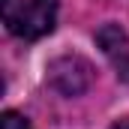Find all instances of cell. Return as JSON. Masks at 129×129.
Segmentation results:
<instances>
[{
    "instance_id": "obj_5",
    "label": "cell",
    "mask_w": 129,
    "mask_h": 129,
    "mask_svg": "<svg viewBox=\"0 0 129 129\" xmlns=\"http://www.w3.org/2000/svg\"><path fill=\"white\" fill-rule=\"evenodd\" d=\"M108 129H129V117H123V120H117V123H111Z\"/></svg>"
},
{
    "instance_id": "obj_2",
    "label": "cell",
    "mask_w": 129,
    "mask_h": 129,
    "mask_svg": "<svg viewBox=\"0 0 129 129\" xmlns=\"http://www.w3.org/2000/svg\"><path fill=\"white\" fill-rule=\"evenodd\" d=\"M48 81L51 87H57L63 96H78L90 87L93 81V69L84 57H60L48 66Z\"/></svg>"
},
{
    "instance_id": "obj_3",
    "label": "cell",
    "mask_w": 129,
    "mask_h": 129,
    "mask_svg": "<svg viewBox=\"0 0 129 129\" xmlns=\"http://www.w3.org/2000/svg\"><path fill=\"white\" fill-rule=\"evenodd\" d=\"M96 45L102 48V54L108 57V63L114 66L117 78L129 81V36L120 24L108 21L96 30Z\"/></svg>"
},
{
    "instance_id": "obj_1",
    "label": "cell",
    "mask_w": 129,
    "mask_h": 129,
    "mask_svg": "<svg viewBox=\"0 0 129 129\" xmlns=\"http://www.w3.org/2000/svg\"><path fill=\"white\" fill-rule=\"evenodd\" d=\"M6 30L18 39H42L57 24V0H0Z\"/></svg>"
},
{
    "instance_id": "obj_4",
    "label": "cell",
    "mask_w": 129,
    "mask_h": 129,
    "mask_svg": "<svg viewBox=\"0 0 129 129\" xmlns=\"http://www.w3.org/2000/svg\"><path fill=\"white\" fill-rule=\"evenodd\" d=\"M0 129H33V126L27 123L24 114H18V111H3V117H0Z\"/></svg>"
}]
</instances>
